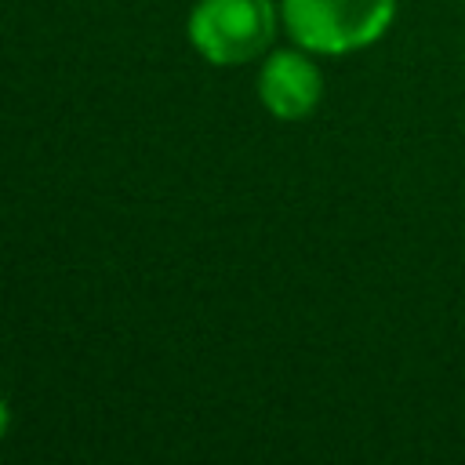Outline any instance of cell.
I'll list each match as a JSON object with an SVG mask.
<instances>
[{
  "label": "cell",
  "instance_id": "7a4b0ae2",
  "mask_svg": "<svg viewBox=\"0 0 465 465\" xmlns=\"http://www.w3.org/2000/svg\"><path fill=\"white\" fill-rule=\"evenodd\" d=\"M269 0H200L189 18V36L214 65H240L272 40Z\"/></svg>",
  "mask_w": 465,
  "mask_h": 465
},
{
  "label": "cell",
  "instance_id": "3957f363",
  "mask_svg": "<svg viewBox=\"0 0 465 465\" xmlns=\"http://www.w3.org/2000/svg\"><path fill=\"white\" fill-rule=\"evenodd\" d=\"M258 94L272 116L302 120L316 109V102L323 94V76L305 54L276 51L258 76Z\"/></svg>",
  "mask_w": 465,
  "mask_h": 465
},
{
  "label": "cell",
  "instance_id": "277c9868",
  "mask_svg": "<svg viewBox=\"0 0 465 465\" xmlns=\"http://www.w3.org/2000/svg\"><path fill=\"white\" fill-rule=\"evenodd\" d=\"M4 429H7V407H4V400H0V436H4Z\"/></svg>",
  "mask_w": 465,
  "mask_h": 465
},
{
  "label": "cell",
  "instance_id": "6da1fadb",
  "mask_svg": "<svg viewBox=\"0 0 465 465\" xmlns=\"http://www.w3.org/2000/svg\"><path fill=\"white\" fill-rule=\"evenodd\" d=\"M396 15V0H283L291 36L323 54H345L374 44Z\"/></svg>",
  "mask_w": 465,
  "mask_h": 465
}]
</instances>
